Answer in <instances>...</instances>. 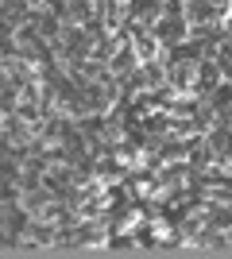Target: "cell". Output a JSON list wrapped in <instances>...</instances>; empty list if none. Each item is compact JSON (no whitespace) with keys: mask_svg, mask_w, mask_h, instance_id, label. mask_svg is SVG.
I'll return each mask as SVG.
<instances>
[{"mask_svg":"<svg viewBox=\"0 0 232 259\" xmlns=\"http://www.w3.org/2000/svg\"><path fill=\"white\" fill-rule=\"evenodd\" d=\"M155 27V35H159V43L166 47V51H174V47H182L190 39V31H194V27H190V20H186V12L182 8H166L163 16H159V20L151 23Z\"/></svg>","mask_w":232,"mask_h":259,"instance_id":"1","label":"cell"},{"mask_svg":"<svg viewBox=\"0 0 232 259\" xmlns=\"http://www.w3.org/2000/svg\"><path fill=\"white\" fill-rule=\"evenodd\" d=\"M228 240H232V228H228Z\"/></svg>","mask_w":232,"mask_h":259,"instance_id":"2","label":"cell"}]
</instances>
